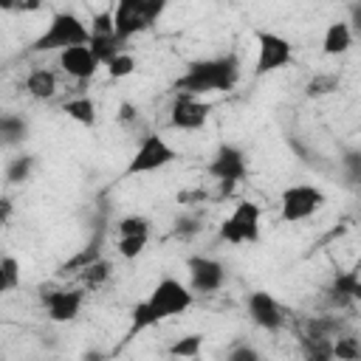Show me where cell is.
I'll list each match as a JSON object with an SVG mask.
<instances>
[{
    "label": "cell",
    "mask_w": 361,
    "mask_h": 361,
    "mask_svg": "<svg viewBox=\"0 0 361 361\" xmlns=\"http://www.w3.org/2000/svg\"><path fill=\"white\" fill-rule=\"evenodd\" d=\"M353 48V28L344 20H333L322 34V54L324 56H341Z\"/></svg>",
    "instance_id": "ac0fdd59"
},
{
    "label": "cell",
    "mask_w": 361,
    "mask_h": 361,
    "mask_svg": "<svg viewBox=\"0 0 361 361\" xmlns=\"http://www.w3.org/2000/svg\"><path fill=\"white\" fill-rule=\"evenodd\" d=\"M116 118H118L121 127H135L138 118H141V110H138V104H133V102H121Z\"/></svg>",
    "instance_id": "d6a6232c"
},
{
    "label": "cell",
    "mask_w": 361,
    "mask_h": 361,
    "mask_svg": "<svg viewBox=\"0 0 361 361\" xmlns=\"http://www.w3.org/2000/svg\"><path fill=\"white\" fill-rule=\"evenodd\" d=\"M116 237H130V234H149L152 231V223L147 214H124L121 220H116L113 226Z\"/></svg>",
    "instance_id": "83f0119b"
},
{
    "label": "cell",
    "mask_w": 361,
    "mask_h": 361,
    "mask_svg": "<svg viewBox=\"0 0 361 361\" xmlns=\"http://www.w3.org/2000/svg\"><path fill=\"white\" fill-rule=\"evenodd\" d=\"M23 85H25V93L31 99H37V102H48L59 90V79H56V73L51 68H34V71H28V76H25Z\"/></svg>",
    "instance_id": "d6986e66"
},
{
    "label": "cell",
    "mask_w": 361,
    "mask_h": 361,
    "mask_svg": "<svg viewBox=\"0 0 361 361\" xmlns=\"http://www.w3.org/2000/svg\"><path fill=\"white\" fill-rule=\"evenodd\" d=\"M102 257V248H99V240H93V243H87L82 251H76L68 262H62L59 268H56V274L59 276H68V274H79L85 265H90L93 259H99Z\"/></svg>",
    "instance_id": "603a6c76"
},
{
    "label": "cell",
    "mask_w": 361,
    "mask_h": 361,
    "mask_svg": "<svg viewBox=\"0 0 361 361\" xmlns=\"http://www.w3.org/2000/svg\"><path fill=\"white\" fill-rule=\"evenodd\" d=\"M8 290V282H6V274H3V265H0V293Z\"/></svg>",
    "instance_id": "d590c367"
},
{
    "label": "cell",
    "mask_w": 361,
    "mask_h": 361,
    "mask_svg": "<svg viewBox=\"0 0 361 361\" xmlns=\"http://www.w3.org/2000/svg\"><path fill=\"white\" fill-rule=\"evenodd\" d=\"M333 358H338V361H358L361 358V341L353 333L333 336Z\"/></svg>",
    "instance_id": "4316f807"
},
{
    "label": "cell",
    "mask_w": 361,
    "mask_h": 361,
    "mask_svg": "<svg viewBox=\"0 0 361 361\" xmlns=\"http://www.w3.org/2000/svg\"><path fill=\"white\" fill-rule=\"evenodd\" d=\"M62 113L68 118H73L76 124H82V127H96V121H99V110H96V102L90 96H73V99H68L62 104Z\"/></svg>",
    "instance_id": "ffe728a7"
},
{
    "label": "cell",
    "mask_w": 361,
    "mask_h": 361,
    "mask_svg": "<svg viewBox=\"0 0 361 361\" xmlns=\"http://www.w3.org/2000/svg\"><path fill=\"white\" fill-rule=\"evenodd\" d=\"M200 350H203V336H200V333H186V336L175 338V341L166 347V353H169L172 358H197Z\"/></svg>",
    "instance_id": "484cf974"
},
{
    "label": "cell",
    "mask_w": 361,
    "mask_h": 361,
    "mask_svg": "<svg viewBox=\"0 0 361 361\" xmlns=\"http://www.w3.org/2000/svg\"><path fill=\"white\" fill-rule=\"evenodd\" d=\"M178 158L175 147L158 135V133H144L135 152L130 155V164L124 169V178H133V175H149V172H158L164 166H169L172 161Z\"/></svg>",
    "instance_id": "ba28073f"
},
{
    "label": "cell",
    "mask_w": 361,
    "mask_h": 361,
    "mask_svg": "<svg viewBox=\"0 0 361 361\" xmlns=\"http://www.w3.org/2000/svg\"><path fill=\"white\" fill-rule=\"evenodd\" d=\"M192 302H195V293L186 282H180L175 276L158 279V285L149 290V296L135 302V307L130 313V336L149 330V327H155L172 316L186 313L192 307Z\"/></svg>",
    "instance_id": "7a4b0ae2"
},
{
    "label": "cell",
    "mask_w": 361,
    "mask_h": 361,
    "mask_svg": "<svg viewBox=\"0 0 361 361\" xmlns=\"http://www.w3.org/2000/svg\"><path fill=\"white\" fill-rule=\"evenodd\" d=\"M206 172H209V178L217 180V195L226 197L248 178V155L237 144H220L212 152V158L206 164Z\"/></svg>",
    "instance_id": "5b68a950"
},
{
    "label": "cell",
    "mask_w": 361,
    "mask_h": 361,
    "mask_svg": "<svg viewBox=\"0 0 361 361\" xmlns=\"http://www.w3.org/2000/svg\"><path fill=\"white\" fill-rule=\"evenodd\" d=\"M226 361H259V350L248 341H237L231 350H226Z\"/></svg>",
    "instance_id": "4dcf8cb0"
},
{
    "label": "cell",
    "mask_w": 361,
    "mask_h": 361,
    "mask_svg": "<svg viewBox=\"0 0 361 361\" xmlns=\"http://www.w3.org/2000/svg\"><path fill=\"white\" fill-rule=\"evenodd\" d=\"M262 228V206L254 200H240L220 223V240L228 245H254Z\"/></svg>",
    "instance_id": "8992f818"
},
{
    "label": "cell",
    "mask_w": 361,
    "mask_h": 361,
    "mask_svg": "<svg viewBox=\"0 0 361 361\" xmlns=\"http://www.w3.org/2000/svg\"><path fill=\"white\" fill-rule=\"evenodd\" d=\"M245 310H248V319L265 333H279L285 327V322H288L285 307L268 290H251L245 296Z\"/></svg>",
    "instance_id": "4fadbf2b"
},
{
    "label": "cell",
    "mask_w": 361,
    "mask_h": 361,
    "mask_svg": "<svg viewBox=\"0 0 361 361\" xmlns=\"http://www.w3.org/2000/svg\"><path fill=\"white\" fill-rule=\"evenodd\" d=\"M243 73L240 56L234 51L217 54V56H203L192 59L186 71L175 79L172 90L175 93H192V96H209V93H228L237 87Z\"/></svg>",
    "instance_id": "6da1fadb"
},
{
    "label": "cell",
    "mask_w": 361,
    "mask_h": 361,
    "mask_svg": "<svg viewBox=\"0 0 361 361\" xmlns=\"http://www.w3.org/2000/svg\"><path fill=\"white\" fill-rule=\"evenodd\" d=\"M358 296H361V279H358L355 271L336 274L333 285L327 288V299H330L333 307H347V305H353Z\"/></svg>",
    "instance_id": "e0dca14e"
},
{
    "label": "cell",
    "mask_w": 361,
    "mask_h": 361,
    "mask_svg": "<svg viewBox=\"0 0 361 361\" xmlns=\"http://www.w3.org/2000/svg\"><path fill=\"white\" fill-rule=\"evenodd\" d=\"M203 231V214L200 212H180L175 220H172V237L175 240H195L197 234Z\"/></svg>",
    "instance_id": "7402d4cb"
},
{
    "label": "cell",
    "mask_w": 361,
    "mask_h": 361,
    "mask_svg": "<svg viewBox=\"0 0 361 361\" xmlns=\"http://www.w3.org/2000/svg\"><path fill=\"white\" fill-rule=\"evenodd\" d=\"M166 113H169V127L172 130L192 133V130H203L206 127L212 104L203 102L200 96H192V93H175V99H172Z\"/></svg>",
    "instance_id": "30bf717a"
},
{
    "label": "cell",
    "mask_w": 361,
    "mask_h": 361,
    "mask_svg": "<svg viewBox=\"0 0 361 361\" xmlns=\"http://www.w3.org/2000/svg\"><path fill=\"white\" fill-rule=\"evenodd\" d=\"M87 48L96 54V59L102 62V68H104L107 59H113L118 51H124V42L116 37V28H113L110 8L90 17V25H87Z\"/></svg>",
    "instance_id": "7c38bea8"
},
{
    "label": "cell",
    "mask_w": 361,
    "mask_h": 361,
    "mask_svg": "<svg viewBox=\"0 0 361 361\" xmlns=\"http://www.w3.org/2000/svg\"><path fill=\"white\" fill-rule=\"evenodd\" d=\"M11 217H14V200L8 195H0V228L8 226Z\"/></svg>",
    "instance_id": "836d02e7"
},
{
    "label": "cell",
    "mask_w": 361,
    "mask_h": 361,
    "mask_svg": "<svg viewBox=\"0 0 361 361\" xmlns=\"http://www.w3.org/2000/svg\"><path fill=\"white\" fill-rule=\"evenodd\" d=\"M104 71L110 79H127L130 73H135V56L127 51H118L113 59L104 62Z\"/></svg>",
    "instance_id": "f1b7e54d"
},
{
    "label": "cell",
    "mask_w": 361,
    "mask_h": 361,
    "mask_svg": "<svg viewBox=\"0 0 361 361\" xmlns=\"http://www.w3.org/2000/svg\"><path fill=\"white\" fill-rule=\"evenodd\" d=\"M110 262L107 259H93L90 265H85L76 276H79V282L85 285V288H90V290H96V288H102V285H107V279H110Z\"/></svg>",
    "instance_id": "d4e9b609"
},
{
    "label": "cell",
    "mask_w": 361,
    "mask_h": 361,
    "mask_svg": "<svg viewBox=\"0 0 361 361\" xmlns=\"http://www.w3.org/2000/svg\"><path fill=\"white\" fill-rule=\"evenodd\" d=\"M293 62V45L288 37L276 31H257V59H254V76H268Z\"/></svg>",
    "instance_id": "9c48e42d"
},
{
    "label": "cell",
    "mask_w": 361,
    "mask_h": 361,
    "mask_svg": "<svg viewBox=\"0 0 361 361\" xmlns=\"http://www.w3.org/2000/svg\"><path fill=\"white\" fill-rule=\"evenodd\" d=\"M71 45H87V23L76 11L59 8L48 17L45 28L34 37L28 51L31 54H59Z\"/></svg>",
    "instance_id": "3957f363"
},
{
    "label": "cell",
    "mask_w": 361,
    "mask_h": 361,
    "mask_svg": "<svg viewBox=\"0 0 361 361\" xmlns=\"http://www.w3.org/2000/svg\"><path fill=\"white\" fill-rule=\"evenodd\" d=\"M327 203V195L316 183H290L279 195V217L285 223H302L310 220L322 206Z\"/></svg>",
    "instance_id": "52a82bcc"
},
{
    "label": "cell",
    "mask_w": 361,
    "mask_h": 361,
    "mask_svg": "<svg viewBox=\"0 0 361 361\" xmlns=\"http://www.w3.org/2000/svg\"><path fill=\"white\" fill-rule=\"evenodd\" d=\"M0 265H3V274H6V282H8V290L20 288V259L6 254V257H0Z\"/></svg>",
    "instance_id": "1f68e13d"
},
{
    "label": "cell",
    "mask_w": 361,
    "mask_h": 361,
    "mask_svg": "<svg viewBox=\"0 0 361 361\" xmlns=\"http://www.w3.org/2000/svg\"><path fill=\"white\" fill-rule=\"evenodd\" d=\"M23 3L25 0H0V8L3 11H23Z\"/></svg>",
    "instance_id": "e575fe53"
},
{
    "label": "cell",
    "mask_w": 361,
    "mask_h": 361,
    "mask_svg": "<svg viewBox=\"0 0 361 361\" xmlns=\"http://www.w3.org/2000/svg\"><path fill=\"white\" fill-rule=\"evenodd\" d=\"M338 85H341L338 73L322 71V73H316V76H310V79H307V85H305V96H307V99H322V96L336 93V90H338Z\"/></svg>",
    "instance_id": "cb8c5ba5"
},
{
    "label": "cell",
    "mask_w": 361,
    "mask_h": 361,
    "mask_svg": "<svg viewBox=\"0 0 361 361\" xmlns=\"http://www.w3.org/2000/svg\"><path fill=\"white\" fill-rule=\"evenodd\" d=\"M28 133H31V124H28V118L23 113H14V110H3L0 113V147L3 149L25 144Z\"/></svg>",
    "instance_id": "2e32d148"
},
{
    "label": "cell",
    "mask_w": 361,
    "mask_h": 361,
    "mask_svg": "<svg viewBox=\"0 0 361 361\" xmlns=\"http://www.w3.org/2000/svg\"><path fill=\"white\" fill-rule=\"evenodd\" d=\"M186 271H189V288L192 293H217L226 285V265L214 257L206 254H192L186 259Z\"/></svg>",
    "instance_id": "8fae6325"
},
{
    "label": "cell",
    "mask_w": 361,
    "mask_h": 361,
    "mask_svg": "<svg viewBox=\"0 0 361 361\" xmlns=\"http://www.w3.org/2000/svg\"><path fill=\"white\" fill-rule=\"evenodd\" d=\"M169 0H116L110 8L113 14V28L121 42H127L135 34L149 31L166 11Z\"/></svg>",
    "instance_id": "277c9868"
},
{
    "label": "cell",
    "mask_w": 361,
    "mask_h": 361,
    "mask_svg": "<svg viewBox=\"0 0 361 361\" xmlns=\"http://www.w3.org/2000/svg\"><path fill=\"white\" fill-rule=\"evenodd\" d=\"M34 166H37V155H31V152H20V155H14V158L6 161V166H3V178H6V183L20 186V183L31 180Z\"/></svg>",
    "instance_id": "44dd1931"
},
{
    "label": "cell",
    "mask_w": 361,
    "mask_h": 361,
    "mask_svg": "<svg viewBox=\"0 0 361 361\" xmlns=\"http://www.w3.org/2000/svg\"><path fill=\"white\" fill-rule=\"evenodd\" d=\"M85 305V290L82 288H56V290H45L42 293V307L45 316L54 324H68L82 313Z\"/></svg>",
    "instance_id": "5bb4252c"
},
{
    "label": "cell",
    "mask_w": 361,
    "mask_h": 361,
    "mask_svg": "<svg viewBox=\"0 0 361 361\" xmlns=\"http://www.w3.org/2000/svg\"><path fill=\"white\" fill-rule=\"evenodd\" d=\"M147 243H149V234L116 237V251H118V257H124V259H135V257H141V254H144Z\"/></svg>",
    "instance_id": "f546056e"
},
{
    "label": "cell",
    "mask_w": 361,
    "mask_h": 361,
    "mask_svg": "<svg viewBox=\"0 0 361 361\" xmlns=\"http://www.w3.org/2000/svg\"><path fill=\"white\" fill-rule=\"evenodd\" d=\"M56 65H59V71H62L65 76H71V79H76V82L93 79V76L99 73V68H102V62L96 59V54H93L87 45H71V48L59 51V54H56Z\"/></svg>",
    "instance_id": "9a60e30c"
}]
</instances>
